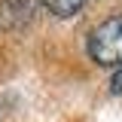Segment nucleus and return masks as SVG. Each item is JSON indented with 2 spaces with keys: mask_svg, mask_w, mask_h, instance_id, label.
<instances>
[{
  "mask_svg": "<svg viewBox=\"0 0 122 122\" xmlns=\"http://www.w3.org/2000/svg\"><path fill=\"white\" fill-rule=\"evenodd\" d=\"M43 3H46V9L52 15H58V18H70L82 6V0H43Z\"/></svg>",
  "mask_w": 122,
  "mask_h": 122,
  "instance_id": "obj_3",
  "label": "nucleus"
},
{
  "mask_svg": "<svg viewBox=\"0 0 122 122\" xmlns=\"http://www.w3.org/2000/svg\"><path fill=\"white\" fill-rule=\"evenodd\" d=\"M89 55L101 67L122 64V18H107L89 34Z\"/></svg>",
  "mask_w": 122,
  "mask_h": 122,
  "instance_id": "obj_1",
  "label": "nucleus"
},
{
  "mask_svg": "<svg viewBox=\"0 0 122 122\" xmlns=\"http://www.w3.org/2000/svg\"><path fill=\"white\" fill-rule=\"evenodd\" d=\"M110 89H113V95H122V64L116 67V73L110 76Z\"/></svg>",
  "mask_w": 122,
  "mask_h": 122,
  "instance_id": "obj_4",
  "label": "nucleus"
},
{
  "mask_svg": "<svg viewBox=\"0 0 122 122\" xmlns=\"http://www.w3.org/2000/svg\"><path fill=\"white\" fill-rule=\"evenodd\" d=\"M34 15V0H0V28L18 30Z\"/></svg>",
  "mask_w": 122,
  "mask_h": 122,
  "instance_id": "obj_2",
  "label": "nucleus"
}]
</instances>
